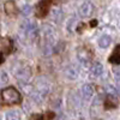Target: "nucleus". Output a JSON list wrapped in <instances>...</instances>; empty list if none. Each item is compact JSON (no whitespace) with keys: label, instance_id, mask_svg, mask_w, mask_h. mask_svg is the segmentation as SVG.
Here are the masks:
<instances>
[{"label":"nucleus","instance_id":"nucleus-6","mask_svg":"<svg viewBox=\"0 0 120 120\" xmlns=\"http://www.w3.org/2000/svg\"><path fill=\"white\" fill-rule=\"evenodd\" d=\"M89 73H90L89 76H90V78H91V79H96V78H100L105 73V68H103V66H102L101 63L96 61V63H94L91 65Z\"/></svg>","mask_w":120,"mask_h":120},{"label":"nucleus","instance_id":"nucleus-11","mask_svg":"<svg viewBox=\"0 0 120 120\" xmlns=\"http://www.w3.org/2000/svg\"><path fill=\"white\" fill-rule=\"evenodd\" d=\"M0 49H1V54L6 55L12 51V41L7 37L1 38V45H0Z\"/></svg>","mask_w":120,"mask_h":120},{"label":"nucleus","instance_id":"nucleus-17","mask_svg":"<svg viewBox=\"0 0 120 120\" xmlns=\"http://www.w3.org/2000/svg\"><path fill=\"white\" fill-rule=\"evenodd\" d=\"M77 19L75 17L72 18H70L68 19V22H67V25H66V29H67V31L68 33H75L76 31V28H77Z\"/></svg>","mask_w":120,"mask_h":120},{"label":"nucleus","instance_id":"nucleus-13","mask_svg":"<svg viewBox=\"0 0 120 120\" xmlns=\"http://www.w3.org/2000/svg\"><path fill=\"white\" fill-rule=\"evenodd\" d=\"M111 42H112V38H111V36L107 35V34H105V35H102V36H100L98 40H97V45H98V47H100V48H102V49L108 48L109 45H111Z\"/></svg>","mask_w":120,"mask_h":120},{"label":"nucleus","instance_id":"nucleus-24","mask_svg":"<svg viewBox=\"0 0 120 120\" xmlns=\"http://www.w3.org/2000/svg\"><path fill=\"white\" fill-rule=\"evenodd\" d=\"M118 23H119V28H120V16H119V21H118Z\"/></svg>","mask_w":120,"mask_h":120},{"label":"nucleus","instance_id":"nucleus-9","mask_svg":"<svg viewBox=\"0 0 120 120\" xmlns=\"http://www.w3.org/2000/svg\"><path fill=\"white\" fill-rule=\"evenodd\" d=\"M64 75L67 79H70V81H75V79H77L78 76H79V70L76 65H68L65 68Z\"/></svg>","mask_w":120,"mask_h":120},{"label":"nucleus","instance_id":"nucleus-1","mask_svg":"<svg viewBox=\"0 0 120 120\" xmlns=\"http://www.w3.org/2000/svg\"><path fill=\"white\" fill-rule=\"evenodd\" d=\"M12 72L13 76L16 77V79L18 82L23 83H28L30 81V78L33 76V70L28 64L25 63H16L12 67Z\"/></svg>","mask_w":120,"mask_h":120},{"label":"nucleus","instance_id":"nucleus-22","mask_svg":"<svg viewBox=\"0 0 120 120\" xmlns=\"http://www.w3.org/2000/svg\"><path fill=\"white\" fill-rule=\"evenodd\" d=\"M7 79H8V77L6 76V72H5V71H3V72H1V83H5V82L7 81Z\"/></svg>","mask_w":120,"mask_h":120},{"label":"nucleus","instance_id":"nucleus-18","mask_svg":"<svg viewBox=\"0 0 120 120\" xmlns=\"http://www.w3.org/2000/svg\"><path fill=\"white\" fill-rule=\"evenodd\" d=\"M113 76H114V81H115V86L118 88L119 93H120V67H115L113 70Z\"/></svg>","mask_w":120,"mask_h":120},{"label":"nucleus","instance_id":"nucleus-20","mask_svg":"<svg viewBox=\"0 0 120 120\" xmlns=\"http://www.w3.org/2000/svg\"><path fill=\"white\" fill-rule=\"evenodd\" d=\"M6 120H21V116H19V114L17 112L11 111V112L6 113Z\"/></svg>","mask_w":120,"mask_h":120},{"label":"nucleus","instance_id":"nucleus-4","mask_svg":"<svg viewBox=\"0 0 120 120\" xmlns=\"http://www.w3.org/2000/svg\"><path fill=\"white\" fill-rule=\"evenodd\" d=\"M1 101L4 105H16L21 101V94L12 86L5 88L1 91Z\"/></svg>","mask_w":120,"mask_h":120},{"label":"nucleus","instance_id":"nucleus-16","mask_svg":"<svg viewBox=\"0 0 120 120\" xmlns=\"http://www.w3.org/2000/svg\"><path fill=\"white\" fill-rule=\"evenodd\" d=\"M109 60H111L112 64H120V45L115 47L114 52H113V54H112Z\"/></svg>","mask_w":120,"mask_h":120},{"label":"nucleus","instance_id":"nucleus-23","mask_svg":"<svg viewBox=\"0 0 120 120\" xmlns=\"http://www.w3.org/2000/svg\"><path fill=\"white\" fill-rule=\"evenodd\" d=\"M54 1H56V3H61V1H64V0H54Z\"/></svg>","mask_w":120,"mask_h":120},{"label":"nucleus","instance_id":"nucleus-5","mask_svg":"<svg viewBox=\"0 0 120 120\" xmlns=\"http://www.w3.org/2000/svg\"><path fill=\"white\" fill-rule=\"evenodd\" d=\"M21 31L22 34L29 38V40H34L36 36H37V33H38V29H37V25L31 22V21H26L24 23H22L21 25Z\"/></svg>","mask_w":120,"mask_h":120},{"label":"nucleus","instance_id":"nucleus-2","mask_svg":"<svg viewBox=\"0 0 120 120\" xmlns=\"http://www.w3.org/2000/svg\"><path fill=\"white\" fill-rule=\"evenodd\" d=\"M43 35V49L46 55H51V53L54 51V47L56 43V34L54 29L49 25H45L42 30Z\"/></svg>","mask_w":120,"mask_h":120},{"label":"nucleus","instance_id":"nucleus-8","mask_svg":"<svg viewBox=\"0 0 120 120\" xmlns=\"http://www.w3.org/2000/svg\"><path fill=\"white\" fill-rule=\"evenodd\" d=\"M77 58L82 63V65L88 66L91 61V53H90L86 48H79L77 52Z\"/></svg>","mask_w":120,"mask_h":120},{"label":"nucleus","instance_id":"nucleus-12","mask_svg":"<svg viewBox=\"0 0 120 120\" xmlns=\"http://www.w3.org/2000/svg\"><path fill=\"white\" fill-rule=\"evenodd\" d=\"M51 18H52V21L55 22V23H61V21L64 19V12H63V10L61 8H59V7H54L52 11H51Z\"/></svg>","mask_w":120,"mask_h":120},{"label":"nucleus","instance_id":"nucleus-10","mask_svg":"<svg viewBox=\"0 0 120 120\" xmlns=\"http://www.w3.org/2000/svg\"><path fill=\"white\" fill-rule=\"evenodd\" d=\"M94 93H95V90H94L93 85H90V84H84L81 88V95L84 101H89L94 96Z\"/></svg>","mask_w":120,"mask_h":120},{"label":"nucleus","instance_id":"nucleus-15","mask_svg":"<svg viewBox=\"0 0 120 120\" xmlns=\"http://www.w3.org/2000/svg\"><path fill=\"white\" fill-rule=\"evenodd\" d=\"M47 10H48V1L47 0H43V1H41L37 6V16L43 17L47 12Z\"/></svg>","mask_w":120,"mask_h":120},{"label":"nucleus","instance_id":"nucleus-21","mask_svg":"<svg viewBox=\"0 0 120 120\" xmlns=\"http://www.w3.org/2000/svg\"><path fill=\"white\" fill-rule=\"evenodd\" d=\"M31 12H33V8H31V6H30V5H24L22 7V13L24 16H30V15H31Z\"/></svg>","mask_w":120,"mask_h":120},{"label":"nucleus","instance_id":"nucleus-3","mask_svg":"<svg viewBox=\"0 0 120 120\" xmlns=\"http://www.w3.org/2000/svg\"><path fill=\"white\" fill-rule=\"evenodd\" d=\"M49 89H51V86H49V83L47 81H45V79H38L36 85L31 89V91H30V95H31V97L35 101L40 102L48 95Z\"/></svg>","mask_w":120,"mask_h":120},{"label":"nucleus","instance_id":"nucleus-7","mask_svg":"<svg viewBox=\"0 0 120 120\" xmlns=\"http://www.w3.org/2000/svg\"><path fill=\"white\" fill-rule=\"evenodd\" d=\"M94 5L91 3H89V1H85L81 5V7H79L78 10V12H79V16L81 17H84V18H88V17H91L93 13H94Z\"/></svg>","mask_w":120,"mask_h":120},{"label":"nucleus","instance_id":"nucleus-19","mask_svg":"<svg viewBox=\"0 0 120 120\" xmlns=\"http://www.w3.org/2000/svg\"><path fill=\"white\" fill-rule=\"evenodd\" d=\"M105 90H106V91H107L109 95H114V96H116L118 93H119L118 88L114 86V85H111V84H107V85L105 86Z\"/></svg>","mask_w":120,"mask_h":120},{"label":"nucleus","instance_id":"nucleus-14","mask_svg":"<svg viewBox=\"0 0 120 120\" xmlns=\"http://www.w3.org/2000/svg\"><path fill=\"white\" fill-rule=\"evenodd\" d=\"M5 11L8 16H15L17 13V7L13 1H6L5 3Z\"/></svg>","mask_w":120,"mask_h":120}]
</instances>
